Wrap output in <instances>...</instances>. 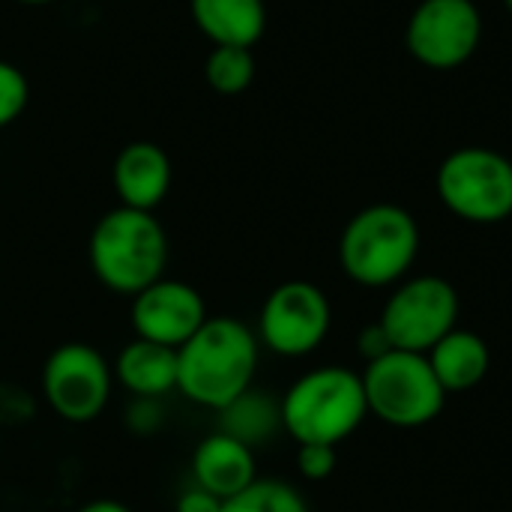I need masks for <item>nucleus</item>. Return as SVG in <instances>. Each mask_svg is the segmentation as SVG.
Here are the masks:
<instances>
[{
    "label": "nucleus",
    "mask_w": 512,
    "mask_h": 512,
    "mask_svg": "<svg viewBox=\"0 0 512 512\" xmlns=\"http://www.w3.org/2000/svg\"><path fill=\"white\" fill-rule=\"evenodd\" d=\"M333 309L327 294L303 279L282 282L270 291L258 315V342L279 357H306L330 333Z\"/></svg>",
    "instance_id": "9d476101"
},
{
    "label": "nucleus",
    "mask_w": 512,
    "mask_h": 512,
    "mask_svg": "<svg viewBox=\"0 0 512 512\" xmlns=\"http://www.w3.org/2000/svg\"><path fill=\"white\" fill-rule=\"evenodd\" d=\"M111 369L132 399H165L177 390V351L138 336L123 345Z\"/></svg>",
    "instance_id": "4468645a"
},
{
    "label": "nucleus",
    "mask_w": 512,
    "mask_h": 512,
    "mask_svg": "<svg viewBox=\"0 0 512 512\" xmlns=\"http://www.w3.org/2000/svg\"><path fill=\"white\" fill-rule=\"evenodd\" d=\"M192 477L198 489L216 495L219 501H231L258 480L255 450L225 432H213L192 453Z\"/></svg>",
    "instance_id": "ddd939ff"
},
{
    "label": "nucleus",
    "mask_w": 512,
    "mask_h": 512,
    "mask_svg": "<svg viewBox=\"0 0 512 512\" xmlns=\"http://www.w3.org/2000/svg\"><path fill=\"white\" fill-rule=\"evenodd\" d=\"M381 327L393 348L429 354L459 321V294L441 276H417L402 282L384 303Z\"/></svg>",
    "instance_id": "6e6552de"
},
{
    "label": "nucleus",
    "mask_w": 512,
    "mask_h": 512,
    "mask_svg": "<svg viewBox=\"0 0 512 512\" xmlns=\"http://www.w3.org/2000/svg\"><path fill=\"white\" fill-rule=\"evenodd\" d=\"M279 429H282L279 402L255 387H249L246 393H240L231 405H225L219 411V432L231 435L234 441H240L252 450L273 441V435Z\"/></svg>",
    "instance_id": "f3484780"
},
{
    "label": "nucleus",
    "mask_w": 512,
    "mask_h": 512,
    "mask_svg": "<svg viewBox=\"0 0 512 512\" xmlns=\"http://www.w3.org/2000/svg\"><path fill=\"white\" fill-rule=\"evenodd\" d=\"M171 159L153 141L126 144L111 168V183L123 207L153 213L171 189Z\"/></svg>",
    "instance_id": "f8f14e48"
},
{
    "label": "nucleus",
    "mask_w": 512,
    "mask_h": 512,
    "mask_svg": "<svg viewBox=\"0 0 512 512\" xmlns=\"http://www.w3.org/2000/svg\"><path fill=\"white\" fill-rule=\"evenodd\" d=\"M39 384L48 408L63 423L87 426L108 408L114 369L93 345L66 342L48 354Z\"/></svg>",
    "instance_id": "0eeeda50"
},
{
    "label": "nucleus",
    "mask_w": 512,
    "mask_h": 512,
    "mask_svg": "<svg viewBox=\"0 0 512 512\" xmlns=\"http://www.w3.org/2000/svg\"><path fill=\"white\" fill-rule=\"evenodd\" d=\"M189 9L213 45L252 48L267 30L264 0H189Z\"/></svg>",
    "instance_id": "2eb2a0df"
},
{
    "label": "nucleus",
    "mask_w": 512,
    "mask_h": 512,
    "mask_svg": "<svg viewBox=\"0 0 512 512\" xmlns=\"http://www.w3.org/2000/svg\"><path fill=\"white\" fill-rule=\"evenodd\" d=\"M78 512H132L126 504H120V501H111V498H99V501H90V504H84Z\"/></svg>",
    "instance_id": "393cba45"
},
{
    "label": "nucleus",
    "mask_w": 512,
    "mask_h": 512,
    "mask_svg": "<svg viewBox=\"0 0 512 512\" xmlns=\"http://www.w3.org/2000/svg\"><path fill=\"white\" fill-rule=\"evenodd\" d=\"M93 276L120 297H135L165 276L168 234L147 210L114 207L108 210L87 243Z\"/></svg>",
    "instance_id": "f03ea898"
},
{
    "label": "nucleus",
    "mask_w": 512,
    "mask_h": 512,
    "mask_svg": "<svg viewBox=\"0 0 512 512\" xmlns=\"http://www.w3.org/2000/svg\"><path fill=\"white\" fill-rule=\"evenodd\" d=\"M420 255V225L399 204L363 207L339 237V264L363 288H387L405 279Z\"/></svg>",
    "instance_id": "20e7f679"
},
{
    "label": "nucleus",
    "mask_w": 512,
    "mask_h": 512,
    "mask_svg": "<svg viewBox=\"0 0 512 512\" xmlns=\"http://www.w3.org/2000/svg\"><path fill=\"white\" fill-rule=\"evenodd\" d=\"M261 357L258 336L237 318H207L204 327L177 348V393L210 411H222L255 381Z\"/></svg>",
    "instance_id": "f257e3e1"
},
{
    "label": "nucleus",
    "mask_w": 512,
    "mask_h": 512,
    "mask_svg": "<svg viewBox=\"0 0 512 512\" xmlns=\"http://www.w3.org/2000/svg\"><path fill=\"white\" fill-rule=\"evenodd\" d=\"M357 351L363 354L366 363H372V360H378V357H384V354H390V351H396V348H393L390 336L384 333V327H381V321H378V324L363 327V333H360V339H357Z\"/></svg>",
    "instance_id": "5701e85b"
},
{
    "label": "nucleus",
    "mask_w": 512,
    "mask_h": 512,
    "mask_svg": "<svg viewBox=\"0 0 512 512\" xmlns=\"http://www.w3.org/2000/svg\"><path fill=\"white\" fill-rule=\"evenodd\" d=\"M435 378L447 393H468L474 390L492 369V351L483 336L471 330L447 333L429 354H426Z\"/></svg>",
    "instance_id": "dca6fc26"
},
{
    "label": "nucleus",
    "mask_w": 512,
    "mask_h": 512,
    "mask_svg": "<svg viewBox=\"0 0 512 512\" xmlns=\"http://www.w3.org/2000/svg\"><path fill=\"white\" fill-rule=\"evenodd\" d=\"M282 429L297 444L339 447L369 417L363 378L345 366H321L300 375L279 399Z\"/></svg>",
    "instance_id": "7ed1b4c3"
},
{
    "label": "nucleus",
    "mask_w": 512,
    "mask_h": 512,
    "mask_svg": "<svg viewBox=\"0 0 512 512\" xmlns=\"http://www.w3.org/2000/svg\"><path fill=\"white\" fill-rule=\"evenodd\" d=\"M297 471L309 483H321L336 471V447L327 444H297Z\"/></svg>",
    "instance_id": "412c9836"
},
{
    "label": "nucleus",
    "mask_w": 512,
    "mask_h": 512,
    "mask_svg": "<svg viewBox=\"0 0 512 512\" xmlns=\"http://www.w3.org/2000/svg\"><path fill=\"white\" fill-rule=\"evenodd\" d=\"M126 426L135 435H153L162 429V399H132L126 411Z\"/></svg>",
    "instance_id": "4be33fe9"
},
{
    "label": "nucleus",
    "mask_w": 512,
    "mask_h": 512,
    "mask_svg": "<svg viewBox=\"0 0 512 512\" xmlns=\"http://www.w3.org/2000/svg\"><path fill=\"white\" fill-rule=\"evenodd\" d=\"M222 512H312L306 498L285 480H255L222 504Z\"/></svg>",
    "instance_id": "6ab92c4d"
},
{
    "label": "nucleus",
    "mask_w": 512,
    "mask_h": 512,
    "mask_svg": "<svg viewBox=\"0 0 512 512\" xmlns=\"http://www.w3.org/2000/svg\"><path fill=\"white\" fill-rule=\"evenodd\" d=\"M30 99V84L15 63L0 60V129L15 123Z\"/></svg>",
    "instance_id": "aec40b11"
},
{
    "label": "nucleus",
    "mask_w": 512,
    "mask_h": 512,
    "mask_svg": "<svg viewBox=\"0 0 512 512\" xmlns=\"http://www.w3.org/2000/svg\"><path fill=\"white\" fill-rule=\"evenodd\" d=\"M435 189L453 216L498 225L512 216V159L492 147H459L441 162Z\"/></svg>",
    "instance_id": "423d86ee"
},
{
    "label": "nucleus",
    "mask_w": 512,
    "mask_h": 512,
    "mask_svg": "<svg viewBox=\"0 0 512 512\" xmlns=\"http://www.w3.org/2000/svg\"><path fill=\"white\" fill-rule=\"evenodd\" d=\"M207 84L222 96H240L255 81V57L252 48H234V45H216L207 54L204 63Z\"/></svg>",
    "instance_id": "a211bd4d"
},
{
    "label": "nucleus",
    "mask_w": 512,
    "mask_h": 512,
    "mask_svg": "<svg viewBox=\"0 0 512 512\" xmlns=\"http://www.w3.org/2000/svg\"><path fill=\"white\" fill-rule=\"evenodd\" d=\"M207 306L198 288L180 279H159L141 294L132 297L129 321L138 339L165 345V348H183L207 321Z\"/></svg>",
    "instance_id": "9b49d317"
},
{
    "label": "nucleus",
    "mask_w": 512,
    "mask_h": 512,
    "mask_svg": "<svg viewBox=\"0 0 512 512\" xmlns=\"http://www.w3.org/2000/svg\"><path fill=\"white\" fill-rule=\"evenodd\" d=\"M363 390L369 414L396 429H420L441 417L447 405V390L435 378L426 354L390 351L366 363Z\"/></svg>",
    "instance_id": "39448f33"
},
{
    "label": "nucleus",
    "mask_w": 512,
    "mask_h": 512,
    "mask_svg": "<svg viewBox=\"0 0 512 512\" xmlns=\"http://www.w3.org/2000/svg\"><path fill=\"white\" fill-rule=\"evenodd\" d=\"M483 42V15L474 0H423L408 18L405 45L417 63L450 72L468 63Z\"/></svg>",
    "instance_id": "1a4fd4ad"
},
{
    "label": "nucleus",
    "mask_w": 512,
    "mask_h": 512,
    "mask_svg": "<svg viewBox=\"0 0 512 512\" xmlns=\"http://www.w3.org/2000/svg\"><path fill=\"white\" fill-rule=\"evenodd\" d=\"M222 504L216 495L204 492V489H186L180 498H177V512H222Z\"/></svg>",
    "instance_id": "b1692460"
},
{
    "label": "nucleus",
    "mask_w": 512,
    "mask_h": 512,
    "mask_svg": "<svg viewBox=\"0 0 512 512\" xmlns=\"http://www.w3.org/2000/svg\"><path fill=\"white\" fill-rule=\"evenodd\" d=\"M504 3H507V9H510V12H512V0H504Z\"/></svg>",
    "instance_id": "bb28decb"
},
{
    "label": "nucleus",
    "mask_w": 512,
    "mask_h": 512,
    "mask_svg": "<svg viewBox=\"0 0 512 512\" xmlns=\"http://www.w3.org/2000/svg\"><path fill=\"white\" fill-rule=\"evenodd\" d=\"M15 3H24V6H45V3H54V0H15Z\"/></svg>",
    "instance_id": "a878e982"
}]
</instances>
